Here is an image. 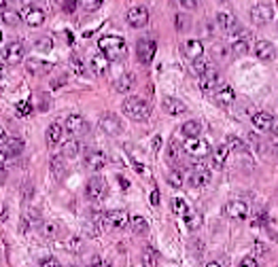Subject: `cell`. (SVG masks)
I'll use <instances>...</instances> for the list:
<instances>
[{
	"label": "cell",
	"mask_w": 278,
	"mask_h": 267,
	"mask_svg": "<svg viewBox=\"0 0 278 267\" xmlns=\"http://www.w3.org/2000/svg\"><path fill=\"white\" fill-rule=\"evenodd\" d=\"M238 267H259V263H257V259L255 257H244L242 261H240V265Z\"/></svg>",
	"instance_id": "46"
},
{
	"label": "cell",
	"mask_w": 278,
	"mask_h": 267,
	"mask_svg": "<svg viewBox=\"0 0 278 267\" xmlns=\"http://www.w3.org/2000/svg\"><path fill=\"white\" fill-rule=\"evenodd\" d=\"M126 21L130 28H144L149 23V11L144 7H132L126 15Z\"/></svg>",
	"instance_id": "11"
},
{
	"label": "cell",
	"mask_w": 278,
	"mask_h": 267,
	"mask_svg": "<svg viewBox=\"0 0 278 267\" xmlns=\"http://www.w3.org/2000/svg\"><path fill=\"white\" fill-rule=\"evenodd\" d=\"M0 57H3V62L9 64V66H17L23 62V57H26V47H23L19 41H11L9 45H5L3 53H0Z\"/></svg>",
	"instance_id": "4"
},
{
	"label": "cell",
	"mask_w": 278,
	"mask_h": 267,
	"mask_svg": "<svg viewBox=\"0 0 278 267\" xmlns=\"http://www.w3.org/2000/svg\"><path fill=\"white\" fill-rule=\"evenodd\" d=\"M49 168H51V174L55 178H62L66 174V159L62 155H53L51 161H49Z\"/></svg>",
	"instance_id": "31"
},
{
	"label": "cell",
	"mask_w": 278,
	"mask_h": 267,
	"mask_svg": "<svg viewBox=\"0 0 278 267\" xmlns=\"http://www.w3.org/2000/svg\"><path fill=\"white\" fill-rule=\"evenodd\" d=\"M212 100L219 104V106H223V108H227V106H232L234 104V100H236V91L229 87V85H219V87H214L212 89Z\"/></svg>",
	"instance_id": "12"
},
{
	"label": "cell",
	"mask_w": 278,
	"mask_h": 267,
	"mask_svg": "<svg viewBox=\"0 0 278 267\" xmlns=\"http://www.w3.org/2000/svg\"><path fill=\"white\" fill-rule=\"evenodd\" d=\"M217 55H219V57H225V49H223V47L219 45V47H217Z\"/></svg>",
	"instance_id": "57"
},
{
	"label": "cell",
	"mask_w": 278,
	"mask_h": 267,
	"mask_svg": "<svg viewBox=\"0 0 278 267\" xmlns=\"http://www.w3.org/2000/svg\"><path fill=\"white\" fill-rule=\"evenodd\" d=\"M251 41H253V34L249 30H234L232 32V51L236 55H246L251 51Z\"/></svg>",
	"instance_id": "5"
},
{
	"label": "cell",
	"mask_w": 278,
	"mask_h": 267,
	"mask_svg": "<svg viewBox=\"0 0 278 267\" xmlns=\"http://www.w3.org/2000/svg\"><path fill=\"white\" fill-rule=\"evenodd\" d=\"M183 53H185V57L187 59H198V57H202L204 55V45H202V41H198V39H191V41H187L185 45H183Z\"/></svg>",
	"instance_id": "23"
},
{
	"label": "cell",
	"mask_w": 278,
	"mask_h": 267,
	"mask_svg": "<svg viewBox=\"0 0 278 267\" xmlns=\"http://www.w3.org/2000/svg\"><path fill=\"white\" fill-rule=\"evenodd\" d=\"M151 204H153V206L160 204V191H157V189L151 191Z\"/></svg>",
	"instance_id": "51"
},
{
	"label": "cell",
	"mask_w": 278,
	"mask_h": 267,
	"mask_svg": "<svg viewBox=\"0 0 278 267\" xmlns=\"http://www.w3.org/2000/svg\"><path fill=\"white\" fill-rule=\"evenodd\" d=\"M180 153H183V147L176 140H170V144H168V161L176 163L180 159Z\"/></svg>",
	"instance_id": "35"
},
{
	"label": "cell",
	"mask_w": 278,
	"mask_h": 267,
	"mask_svg": "<svg viewBox=\"0 0 278 267\" xmlns=\"http://www.w3.org/2000/svg\"><path fill=\"white\" fill-rule=\"evenodd\" d=\"M41 231H43L45 238H53V236L57 233V225H53V223H45V225L41 227Z\"/></svg>",
	"instance_id": "45"
},
{
	"label": "cell",
	"mask_w": 278,
	"mask_h": 267,
	"mask_svg": "<svg viewBox=\"0 0 278 267\" xmlns=\"http://www.w3.org/2000/svg\"><path fill=\"white\" fill-rule=\"evenodd\" d=\"M85 193H87V197H89V199L100 202V199L106 195V180H104L102 176H91V178L87 180Z\"/></svg>",
	"instance_id": "10"
},
{
	"label": "cell",
	"mask_w": 278,
	"mask_h": 267,
	"mask_svg": "<svg viewBox=\"0 0 278 267\" xmlns=\"http://www.w3.org/2000/svg\"><path fill=\"white\" fill-rule=\"evenodd\" d=\"M45 11L39 9V7H26L23 9V13H21V21L23 23H28L30 28H41L43 23H45Z\"/></svg>",
	"instance_id": "13"
},
{
	"label": "cell",
	"mask_w": 278,
	"mask_h": 267,
	"mask_svg": "<svg viewBox=\"0 0 278 267\" xmlns=\"http://www.w3.org/2000/svg\"><path fill=\"white\" fill-rule=\"evenodd\" d=\"M217 23H219V28L227 34H232L234 30H238V19L234 13H225V11H221L219 15H217Z\"/></svg>",
	"instance_id": "22"
},
{
	"label": "cell",
	"mask_w": 278,
	"mask_h": 267,
	"mask_svg": "<svg viewBox=\"0 0 278 267\" xmlns=\"http://www.w3.org/2000/svg\"><path fill=\"white\" fill-rule=\"evenodd\" d=\"M219 3H227V0H219Z\"/></svg>",
	"instance_id": "63"
},
{
	"label": "cell",
	"mask_w": 278,
	"mask_h": 267,
	"mask_svg": "<svg viewBox=\"0 0 278 267\" xmlns=\"http://www.w3.org/2000/svg\"><path fill=\"white\" fill-rule=\"evenodd\" d=\"M108 64H111V59H108L102 51L96 53L91 57V72H94V75H98V77H102V75H106V72H108Z\"/></svg>",
	"instance_id": "26"
},
{
	"label": "cell",
	"mask_w": 278,
	"mask_h": 267,
	"mask_svg": "<svg viewBox=\"0 0 278 267\" xmlns=\"http://www.w3.org/2000/svg\"><path fill=\"white\" fill-rule=\"evenodd\" d=\"M62 134H64V127L59 123H51L49 127H47V144L49 147H53V144L62 142Z\"/></svg>",
	"instance_id": "32"
},
{
	"label": "cell",
	"mask_w": 278,
	"mask_h": 267,
	"mask_svg": "<svg viewBox=\"0 0 278 267\" xmlns=\"http://www.w3.org/2000/svg\"><path fill=\"white\" fill-rule=\"evenodd\" d=\"M121 111L126 117H130L132 121H147L151 117V106L147 100L142 98H136V95H132V98H126V102L121 104Z\"/></svg>",
	"instance_id": "2"
},
{
	"label": "cell",
	"mask_w": 278,
	"mask_h": 267,
	"mask_svg": "<svg viewBox=\"0 0 278 267\" xmlns=\"http://www.w3.org/2000/svg\"><path fill=\"white\" fill-rule=\"evenodd\" d=\"M176 28L183 30V15H176Z\"/></svg>",
	"instance_id": "55"
},
{
	"label": "cell",
	"mask_w": 278,
	"mask_h": 267,
	"mask_svg": "<svg viewBox=\"0 0 278 267\" xmlns=\"http://www.w3.org/2000/svg\"><path fill=\"white\" fill-rule=\"evenodd\" d=\"M85 165L91 170V172H100V170L106 165V155L102 151H89V153H85Z\"/></svg>",
	"instance_id": "21"
},
{
	"label": "cell",
	"mask_w": 278,
	"mask_h": 267,
	"mask_svg": "<svg viewBox=\"0 0 278 267\" xmlns=\"http://www.w3.org/2000/svg\"><path fill=\"white\" fill-rule=\"evenodd\" d=\"M229 153H232V151H229L227 144H219V147H214V149H212V157H210L212 165H214V168H223V165L227 163Z\"/></svg>",
	"instance_id": "28"
},
{
	"label": "cell",
	"mask_w": 278,
	"mask_h": 267,
	"mask_svg": "<svg viewBox=\"0 0 278 267\" xmlns=\"http://www.w3.org/2000/svg\"><path fill=\"white\" fill-rule=\"evenodd\" d=\"M130 223V216L126 210H111L104 212V227H115V229H123Z\"/></svg>",
	"instance_id": "15"
},
{
	"label": "cell",
	"mask_w": 278,
	"mask_h": 267,
	"mask_svg": "<svg viewBox=\"0 0 278 267\" xmlns=\"http://www.w3.org/2000/svg\"><path fill=\"white\" fill-rule=\"evenodd\" d=\"M140 261H142V267H157V265H160V252H157L151 244H147L142 248Z\"/></svg>",
	"instance_id": "27"
},
{
	"label": "cell",
	"mask_w": 278,
	"mask_h": 267,
	"mask_svg": "<svg viewBox=\"0 0 278 267\" xmlns=\"http://www.w3.org/2000/svg\"><path fill=\"white\" fill-rule=\"evenodd\" d=\"M119 183H121V187H123V189H128V187H130V183H128L126 178H119Z\"/></svg>",
	"instance_id": "59"
},
{
	"label": "cell",
	"mask_w": 278,
	"mask_h": 267,
	"mask_svg": "<svg viewBox=\"0 0 278 267\" xmlns=\"http://www.w3.org/2000/svg\"><path fill=\"white\" fill-rule=\"evenodd\" d=\"M168 183H170L172 187H176V189H180V187H183V183H185L183 172H180V170H172V172L168 174Z\"/></svg>",
	"instance_id": "40"
},
{
	"label": "cell",
	"mask_w": 278,
	"mask_h": 267,
	"mask_svg": "<svg viewBox=\"0 0 278 267\" xmlns=\"http://www.w3.org/2000/svg\"><path fill=\"white\" fill-rule=\"evenodd\" d=\"M64 127H66V131L70 134V136H75V138H79V136H85V134L89 131L87 121L83 119L81 115H68V117H66V123H64Z\"/></svg>",
	"instance_id": "9"
},
{
	"label": "cell",
	"mask_w": 278,
	"mask_h": 267,
	"mask_svg": "<svg viewBox=\"0 0 278 267\" xmlns=\"http://www.w3.org/2000/svg\"><path fill=\"white\" fill-rule=\"evenodd\" d=\"M17 115L19 117H28L30 113H32V102H28V100H21V102H17Z\"/></svg>",
	"instance_id": "42"
},
{
	"label": "cell",
	"mask_w": 278,
	"mask_h": 267,
	"mask_svg": "<svg viewBox=\"0 0 278 267\" xmlns=\"http://www.w3.org/2000/svg\"><path fill=\"white\" fill-rule=\"evenodd\" d=\"M180 5H183L185 9H196L200 5V0H180Z\"/></svg>",
	"instance_id": "49"
},
{
	"label": "cell",
	"mask_w": 278,
	"mask_h": 267,
	"mask_svg": "<svg viewBox=\"0 0 278 267\" xmlns=\"http://www.w3.org/2000/svg\"><path fill=\"white\" fill-rule=\"evenodd\" d=\"M89 267H111V263L108 261H102V259H94V263Z\"/></svg>",
	"instance_id": "50"
},
{
	"label": "cell",
	"mask_w": 278,
	"mask_h": 267,
	"mask_svg": "<svg viewBox=\"0 0 278 267\" xmlns=\"http://www.w3.org/2000/svg\"><path fill=\"white\" fill-rule=\"evenodd\" d=\"M162 106H164V111H166L168 115H172V117H178V115H185V113H187V106L180 102L178 98H172V95H166L164 102H162Z\"/></svg>",
	"instance_id": "20"
},
{
	"label": "cell",
	"mask_w": 278,
	"mask_h": 267,
	"mask_svg": "<svg viewBox=\"0 0 278 267\" xmlns=\"http://www.w3.org/2000/svg\"><path fill=\"white\" fill-rule=\"evenodd\" d=\"M51 68H53V64L45 62V59H39V57H30L28 62H26V70L30 72V75H36V77L51 72Z\"/></svg>",
	"instance_id": "19"
},
{
	"label": "cell",
	"mask_w": 278,
	"mask_h": 267,
	"mask_svg": "<svg viewBox=\"0 0 278 267\" xmlns=\"http://www.w3.org/2000/svg\"><path fill=\"white\" fill-rule=\"evenodd\" d=\"M77 5H79V0H64V11L66 13H75V9H77Z\"/></svg>",
	"instance_id": "47"
},
{
	"label": "cell",
	"mask_w": 278,
	"mask_h": 267,
	"mask_svg": "<svg viewBox=\"0 0 278 267\" xmlns=\"http://www.w3.org/2000/svg\"><path fill=\"white\" fill-rule=\"evenodd\" d=\"M70 64H72V68H75L77 75H85V66H83V62H81L79 55H72V57H70Z\"/></svg>",
	"instance_id": "44"
},
{
	"label": "cell",
	"mask_w": 278,
	"mask_h": 267,
	"mask_svg": "<svg viewBox=\"0 0 278 267\" xmlns=\"http://www.w3.org/2000/svg\"><path fill=\"white\" fill-rule=\"evenodd\" d=\"M193 72H196V75H202V72H206L208 68H210V62H208V59L206 57H198V59H193Z\"/></svg>",
	"instance_id": "39"
},
{
	"label": "cell",
	"mask_w": 278,
	"mask_h": 267,
	"mask_svg": "<svg viewBox=\"0 0 278 267\" xmlns=\"http://www.w3.org/2000/svg\"><path fill=\"white\" fill-rule=\"evenodd\" d=\"M155 51H157V45L151 39H140L138 45H136V57H138V62L144 64V66L153 62Z\"/></svg>",
	"instance_id": "8"
},
{
	"label": "cell",
	"mask_w": 278,
	"mask_h": 267,
	"mask_svg": "<svg viewBox=\"0 0 278 267\" xmlns=\"http://www.w3.org/2000/svg\"><path fill=\"white\" fill-rule=\"evenodd\" d=\"M7 140V131H5V127L3 125H0V144H3Z\"/></svg>",
	"instance_id": "54"
},
{
	"label": "cell",
	"mask_w": 278,
	"mask_h": 267,
	"mask_svg": "<svg viewBox=\"0 0 278 267\" xmlns=\"http://www.w3.org/2000/svg\"><path fill=\"white\" fill-rule=\"evenodd\" d=\"M219 85H221V75H219V70H214L212 66L200 75V89L202 91H212L214 87H219Z\"/></svg>",
	"instance_id": "17"
},
{
	"label": "cell",
	"mask_w": 278,
	"mask_h": 267,
	"mask_svg": "<svg viewBox=\"0 0 278 267\" xmlns=\"http://www.w3.org/2000/svg\"><path fill=\"white\" fill-rule=\"evenodd\" d=\"M66 250H68V252H81V250H83L81 238H68V240H66Z\"/></svg>",
	"instance_id": "41"
},
{
	"label": "cell",
	"mask_w": 278,
	"mask_h": 267,
	"mask_svg": "<svg viewBox=\"0 0 278 267\" xmlns=\"http://www.w3.org/2000/svg\"><path fill=\"white\" fill-rule=\"evenodd\" d=\"M223 212L227 218H232V221H244L249 216V204L242 199H232V202L225 204Z\"/></svg>",
	"instance_id": "7"
},
{
	"label": "cell",
	"mask_w": 278,
	"mask_h": 267,
	"mask_svg": "<svg viewBox=\"0 0 278 267\" xmlns=\"http://www.w3.org/2000/svg\"><path fill=\"white\" fill-rule=\"evenodd\" d=\"M253 51H255V57L259 62H274V57H276V47L270 41H263V39L255 43Z\"/></svg>",
	"instance_id": "14"
},
{
	"label": "cell",
	"mask_w": 278,
	"mask_h": 267,
	"mask_svg": "<svg viewBox=\"0 0 278 267\" xmlns=\"http://www.w3.org/2000/svg\"><path fill=\"white\" fill-rule=\"evenodd\" d=\"M100 127H102V131L108 134V136H117V134L123 131L121 121H119V117L113 115V113H106V115L100 117Z\"/></svg>",
	"instance_id": "16"
},
{
	"label": "cell",
	"mask_w": 278,
	"mask_h": 267,
	"mask_svg": "<svg viewBox=\"0 0 278 267\" xmlns=\"http://www.w3.org/2000/svg\"><path fill=\"white\" fill-rule=\"evenodd\" d=\"M3 79H5V66L0 64V83H3Z\"/></svg>",
	"instance_id": "60"
},
{
	"label": "cell",
	"mask_w": 278,
	"mask_h": 267,
	"mask_svg": "<svg viewBox=\"0 0 278 267\" xmlns=\"http://www.w3.org/2000/svg\"><path fill=\"white\" fill-rule=\"evenodd\" d=\"M23 3H26V5H30V0H23Z\"/></svg>",
	"instance_id": "62"
},
{
	"label": "cell",
	"mask_w": 278,
	"mask_h": 267,
	"mask_svg": "<svg viewBox=\"0 0 278 267\" xmlns=\"http://www.w3.org/2000/svg\"><path fill=\"white\" fill-rule=\"evenodd\" d=\"M13 0H0V9H5V7H9Z\"/></svg>",
	"instance_id": "58"
},
{
	"label": "cell",
	"mask_w": 278,
	"mask_h": 267,
	"mask_svg": "<svg viewBox=\"0 0 278 267\" xmlns=\"http://www.w3.org/2000/svg\"><path fill=\"white\" fill-rule=\"evenodd\" d=\"M79 151H81V144H79L75 138L66 140V142L62 144V157H64V159H77Z\"/></svg>",
	"instance_id": "33"
},
{
	"label": "cell",
	"mask_w": 278,
	"mask_h": 267,
	"mask_svg": "<svg viewBox=\"0 0 278 267\" xmlns=\"http://www.w3.org/2000/svg\"><path fill=\"white\" fill-rule=\"evenodd\" d=\"M134 85H136V77L132 75V72H123V75L115 81V89L119 93H130L134 89Z\"/></svg>",
	"instance_id": "25"
},
{
	"label": "cell",
	"mask_w": 278,
	"mask_h": 267,
	"mask_svg": "<svg viewBox=\"0 0 278 267\" xmlns=\"http://www.w3.org/2000/svg\"><path fill=\"white\" fill-rule=\"evenodd\" d=\"M5 218H7V208L5 206H0V221H5Z\"/></svg>",
	"instance_id": "56"
},
{
	"label": "cell",
	"mask_w": 278,
	"mask_h": 267,
	"mask_svg": "<svg viewBox=\"0 0 278 267\" xmlns=\"http://www.w3.org/2000/svg\"><path fill=\"white\" fill-rule=\"evenodd\" d=\"M41 267H62V265H59V261H57V259H53V257H47V259H43V261H41Z\"/></svg>",
	"instance_id": "48"
},
{
	"label": "cell",
	"mask_w": 278,
	"mask_h": 267,
	"mask_svg": "<svg viewBox=\"0 0 278 267\" xmlns=\"http://www.w3.org/2000/svg\"><path fill=\"white\" fill-rule=\"evenodd\" d=\"M183 151L193 157V159H206V157L210 155V147H208V142L200 138V136H193V138H187L185 144H183Z\"/></svg>",
	"instance_id": "3"
},
{
	"label": "cell",
	"mask_w": 278,
	"mask_h": 267,
	"mask_svg": "<svg viewBox=\"0 0 278 267\" xmlns=\"http://www.w3.org/2000/svg\"><path fill=\"white\" fill-rule=\"evenodd\" d=\"M206 267H221V265L217 263V261H210V263H206Z\"/></svg>",
	"instance_id": "61"
},
{
	"label": "cell",
	"mask_w": 278,
	"mask_h": 267,
	"mask_svg": "<svg viewBox=\"0 0 278 267\" xmlns=\"http://www.w3.org/2000/svg\"><path fill=\"white\" fill-rule=\"evenodd\" d=\"M128 225L136 236H147L149 233V223H147V218H142V216H132Z\"/></svg>",
	"instance_id": "30"
},
{
	"label": "cell",
	"mask_w": 278,
	"mask_h": 267,
	"mask_svg": "<svg viewBox=\"0 0 278 267\" xmlns=\"http://www.w3.org/2000/svg\"><path fill=\"white\" fill-rule=\"evenodd\" d=\"M0 21L7 23V26H17L21 21V13H17V11L11 7H5V9H0Z\"/></svg>",
	"instance_id": "29"
},
{
	"label": "cell",
	"mask_w": 278,
	"mask_h": 267,
	"mask_svg": "<svg viewBox=\"0 0 278 267\" xmlns=\"http://www.w3.org/2000/svg\"><path fill=\"white\" fill-rule=\"evenodd\" d=\"M253 125H255V129L261 131V134L272 131V129H274V117H272L270 113L259 111V113L253 115Z\"/></svg>",
	"instance_id": "18"
},
{
	"label": "cell",
	"mask_w": 278,
	"mask_h": 267,
	"mask_svg": "<svg viewBox=\"0 0 278 267\" xmlns=\"http://www.w3.org/2000/svg\"><path fill=\"white\" fill-rule=\"evenodd\" d=\"M172 210H174V214L176 216H180V218H185L187 214H189V206L183 202V199H172Z\"/></svg>",
	"instance_id": "38"
},
{
	"label": "cell",
	"mask_w": 278,
	"mask_h": 267,
	"mask_svg": "<svg viewBox=\"0 0 278 267\" xmlns=\"http://www.w3.org/2000/svg\"><path fill=\"white\" fill-rule=\"evenodd\" d=\"M180 131H183L185 138H193V136H200L202 134V123L200 121H187V123H183V127H180Z\"/></svg>",
	"instance_id": "34"
},
{
	"label": "cell",
	"mask_w": 278,
	"mask_h": 267,
	"mask_svg": "<svg viewBox=\"0 0 278 267\" xmlns=\"http://www.w3.org/2000/svg\"><path fill=\"white\" fill-rule=\"evenodd\" d=\"M98 49L111 59V62H117V59H123L126 53H128V47H126V41L121 39V36H102V39L98 41Z\"/></svg>",
	"instance_id": "1"
},
{
	"label": "cell",
	"mask_w": 278,
	"mask_h": 267,
	"mask_svg": "<svg viewBox=\"0 0 278 267\" xmlns=\"http://www.w3.org/2000/svg\"><path fill=\"white\" fill-rule=\"evenodd\" d=\"M274 19V9L265 3H259L251 9V21L255 26H268V23Z\"/></svg>",
	"instance_id": "6"
},
{
	"label": "cell",
	"mask_w": 278,
	"mask_h": 267,
	"mask_svg": "<svg viewBox=\"0 0 278 267\" xmlns=\"http://www.w3.org/2000/svg\"><path fill=\"white\" fill-rule=\"evenodd\" d=\"M102 3H104V0H79V5L85 9V11H96V9H100Z\"/></svg>",
	"instance_id": "43"
},
{
	"label": "cell",
	"mask_w": 278,
	"mask_h": 267,
	"mask_svg": "<svg viewBox=\"0 0 278 267\" xmlns=\"http://www.w3.org/2000/svg\"><path fill=\"white\" fill-rule=\"evenodd\" d=\"M7 159H9V157H7V153L3 151V147H0V168L5 165V161H7Z\"/></svg>",
	"instance_id": "52"
},
{
	"label": "cell",
	"mask_w": 278,
	"mask_h": 267,
	"mask_svg": "<svg viewBox=\"0 0 278 267\" xmlns=\"http://www.w3.org/2000/svg\"><path fill=\"white\" fill-rule=\"evenodd\" d=\"M0 147L7 153V157H19L23 153V140L21 138H7Z\"/></svg>",
	"instance_id": "24"
},
{
	"label": "cell",
	"mask_w": 278,
	"mask_h": 267,
	"mask_svg": "<svg viewBox=\"0 0 278 267\" xmlns=\"http://www.w3.org/2000/svg\"><path fill=\"white\" fill-rule=\"evenodd\" d=\"M225 144L229 147V151H246V144H244V140H240L238 136H227V140H225Z\"/></svg>",
	"instance_id": "37"
},
{
	"label": "cell",
	"mask_w": 278,
	"mask_h": 267,
	"mask_svg": "<svg viewBox=\"0 0 278 267\" xmlns=\"http://www.w3.org/2000/svg\"><path fill=\"white\" fill-rule=\"evenodd\" d=\"M160 147H162V138H160V136H155V140H153V149L157 151Z\"/></svg>",
	"instance_id": "53"
},
{
	"label": "cell",
	"mask_w": 278,
	"mask_h": 267,
	"mask_svg": "<svg viewBox=\"0 0 278 267\" xmlns=\"http://www.w3.org/2000/svg\"><path fill=\"white\" fill-rule=\"evenodd\" d=\"M0 41H3V34H0Z\"/></svg>",
	"instance_id": "64"
},
{
	"label": "cell",
	"mask_w": 278,
	"mask_h": 267,
	"mask_svg": "<svg viewBox=\"0 0 278 267\" xmlns=\"http://www.w3.org/2000/svg\"><path fill=\"white\" fill-rule=\"evenodd\" d=\"M34 49H36V51H43V53L51 51V49H53V41L49 39V36H41V39L34 41Z\"/></svg>",
	"instance_id": "36"
}]
</instances>
